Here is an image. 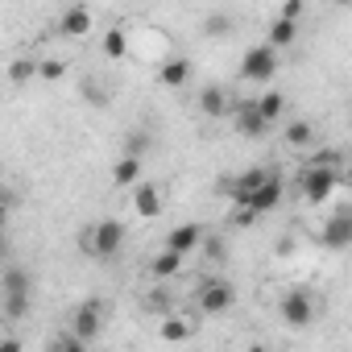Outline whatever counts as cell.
<instances>
[{"instance_id":"cell-1","label":"cell","mask_w":352,"mask_h":352,"mask_svg":"<svg viewBox=\"0 0 352 352\" xmlns=\"http://www.w3.org/2000/svg\"><path fill=\"white\" fill-rule=\"evenodd\" d=\"M79 249L96 261H112L120 249H124V224L120 220H100V224H87L79 232Z\"/></svg>"},{"instance_id":"cell-2","label":"cell","mask_w":352,"mask_h":352,"mask_svg":"<svg viewBox=\"0 0 352 352\" xmlns=\"http://www.w3.org/2000/svg\"><path fill=\"white\" fill-rule=\"evenodd\" d=\"M30 290H34V278L25 265H5L0 274V311L9 319H21L30 311Z\"/></svg>"},{"instance_id":"cell-3","label":"cell","mask_w":352,"mask_h":352,"mask_svg":"<svg viewBox=\"0 0 352 352\" xmlns=\"http://www.w3.org/2000/svg\"><path fill=\"white\" fill-rule=\"evenodd\" d=\"M232 302H236V286L224 282V278H208V282L195 290V307H199L204 315H224V311H232Z\"/></svg>"},{"instance_id":"cell-4","label":"cell","mask_w":352,"mask_h":352,"mask_svg":"<svg viewBox=\"0 0 352 352\" xmlns=\"http://www.w3.org/2000/svg\"><path fill=\"white\" fill-rule=\"evenodd\" d=\"M274 75H278V50H270L265 42H261V46H249L245 58H241V79L265 83V79H274Z\"/></svg>"},{"instance_id":"cell-5","label":"cell","mask_w":352,"mask_h":352,"mask_svg":"<svg viewBox=\"0 0 352 352\" xmlns=\"http://www.w3.org/2000/svg\"><path fill=\"white\" fill-rule=\"evenodd\" d=\"M340 183H344V174H336V170H311V166H307L302 179H298V191H302L307 204H327Z\"/></svg>"},{"instance_id":"cell-6","label":"cell","mask_w":352,"mask_h":352,"mask_svg":"<svg viewBox=\"0 0 352 352\" xmlns=\"http://www.w3.org/2000/svg\"><path fill=\"white\" fill-rule=\"evenodd\" d=\"M100 327H104V307H100V298L79 302L75 315H71V336H75L79 344H91V340L100 336Z\"/></svg>"},{"instance_id":"cell-7","label":"cell","mask_w":352,"mask_h":352,"mask_svg":"<svg viewBox=\"0 0 352 352\" xmlns=\"http://www.w3.org/2000/svg\"><path fill=\"white\" fill-rule=\"evenodd\" d=\"M278 315H282L286 327H307L315 319V302H311L307 290H286L282 302H278Z\"/></svg>"},{"instance_id":"cell-8","label":"cell","mask_w":352,"mask_h":352,"mask_svg":"<svg viewBox=\"0 0 352 352\" xmlns=\"http://www.w3.org/2000/svg\"><path fill=\"white\" fill-rule=\"evenodd\" d=\"M270 174H274L270 166H249V170H241V174H236L232 183H224V191H228L232 208H245V199H249V195H253L265 179H270Z\"/></svg>"},{"instance_id":"cell-9","label":"cell","mask_w":352,"mask_h":352,"mask_svg":"<svg viewBox=\"0 0 352 352\" xmlns=\"http://www.w3.org/2000/svg\"><path fill=\"white\" fill-rule=\"evenodd\" d=\"M282 195H286V187H282V179H278V174H270V179H265V183H261V187H257V191H253L249 199H245V208H241V212H249V216L257 220V216H265V212H274V208L282 204Z\"/></svg>"},{"instance_id":"cell-10","label":"cell","mask_w":352,"mask_h":352,"mask_svg":"<svg viewBox=\"0 0 352 352\" xmlns=\"http://www.w3.org/2000/svg\"><path fill=\"white\" fill-rule=\"evenodd\" d=\"M319 245L331 253H344L352 245V212H336L323 228H319Z\"/></svg>"},{"instance_id":"cell-11","label":"cell","mask_w":352,"mask_h":352,"mask_svg":"<svg viewBox=\"0 0 352 352\" xmlns=\"http://www.w3.org/2000/svg\"><path fill=\"white\" fill-rule=\"evenodd\" d=\"M199 245H204V224H174V228L166 232V245H162V249L179 253V257H191Z\"/></svg>"},{"instance_id":"cell-12","label":"cell","mask_w":352,"mask_h":352,"mask_svg":"<svg viewBox=\"0 0 352 352\" xmlns=\"http://www.w3.org/2000/svg\"><path fill=\"white\" fill-rule=\"evenodd\" d=\"M232 120H236V133H241V137H249V141H257V137H265V133H270V124L261 120V112H257V104H253V100L236 104V108H232Z\"/></svg>"},{"instance_id":"cell-13","label":"cell","mask_w":352,"mask_h":352,"mask_svg":"<svg viewBox=\"0 0 352 352\" xmlns=\"http://www.w3.org/2000/svg\"><path fill=\"white\" fill-rule=\"evenodd\" d=\"M83 34H91V9L71 5V9L58 17V38H83Z\"/></svg>"},{"instance_id":"cell-14","label":"cell","mask_w":352,"mask_h":352,"mask_svg":"<svg viewBox=\"0 0 352 352\" xmlns=\"http://www.w3.org/2000/svg\"><path fill=\"white\" fill-rule=\"evenodd\" d=\"M133 208H137V216L153 220V216L162 212V187H157V183H137V187H133Z\"/></svg>"},{"instance_id":"cell-15","label":"cell","mask_w":352,"mask_h":352,"mask_svg":"<svg viewBox=\"0 0 352 352\" xmlns=\"http://www.w3.org/2000/svg\"><path fill=\"white\" fill-rule=\"evenodd\" d=\"M157 79H162V87H170V91L187 87V83H191V58H166L162 71H157Z\"/></svg>"},{"instance_id":"cell-16","label":"cell","mask_w":352,"mask_h":352,"mask_svg":"<svg viewBox=\"0 0 352 352\" xmlns=\"http://www.w3.org/2000/svg\"><path fill=\"white\" fill-rule=\"evenodd\" d=\"M187 265V257H179V253H170V249H157L153 257H149V278L153 282H166V278H174Z\"/></svg>"},{"instance_id":"cell-17","label":"cell","mask_w":352,"mask_h":352,"mask_svg":"<svg viewBox=\"0 0 352 352\" xmlns=\"http://www.w3.org/2000/svg\"><path fill=\"white\" fill-rule=\"evenodd\" d=\"M228 108H232V96H228L220 83H208V87L199 91V112H204V116H224Z\"/></svg>"},{"instance_id":"cell-18","label":"cell","mask_w":352,"mask_h":352,"mask_svg":"<svg viewBox=\"0 0 352 352\" xmlns=\"http://www.w3.org/2000/svg\"><path fill=\"white\" fill-rule=\"evenodd\" d=\"M157 336H162L166 344H183V340H191V336H195V323H191V319H183V315H166V319L157 323Z\"/></svg>"},{"instance_id":"cell-19","label":"cell","mask_w":352,"mask_h":352,"mask_svg":"<svg viewBox=\"0 0 352 352\" xmlns=\"http://www.w3.org/2000/svg\"><path fill=\"white\" fill-rule=\"evenodd\" d=\"M344 149H327V145H315L311 149V157H307V166L311 170H336V174H344Z\"/></svg>"},{"instance_id":"cell-20","label":"cell","mask_w":352,"mask_h":352,"mask_svg":"<svg viewBox=\"0 0 352 352\" xmlns=\"http://www.w3.org/2000/svg\"><path fill=\"white\" fill-rule=\"evenodd\" d=\"M315 124L311 120H286V145L290 149H311L315 145Z\"/></svg>"},{"instance_id":"cell-21","label":"cell","mask_w":352,"mask_h":352,"mask_svg":"<svg viewBox=\"0 0 352 352\" xmlns=\"http://www.w3.org/2000/svg\"><path fill=\"white\" fill-rule=\"evenodd\" d=\"M257 104V112H261V120L265 124H274V120H282L286 116V96L282 91H265L261 100H253Z\"/></svg>"},{"instance_id":"cell-22","label":"cell","mask_w":352,"mask_h":352,"mask_svg":"<svg viewBox=\"0 0 352 352\" xmlns=\"http://www.w3.org/2000/svg\"><path fill=\"white\" fill-rule=\"evenodd\" d=\"M112 183H116V187H137V183H141V162H137V157H120V162L112 166Z\"/></svg>"},{"instance_id":"cell-23","label":"cell","mask_w":352,"mask_h":352,"mask_svg":"<svg viewBox=\"0 0 352 352\" xmlns=\"http://www.w3.org/2000/svg\"><path fill=\"white\" fill-rule=\"evenodd\" d=\"M145 311H149V315H157V319L174 315V294H170L166 286H153V290L145 294Z\"/></svg>"},{"instance_id":"cell-24","label":"cell","mask_w":352,"mask_h":352,"mask_svg":"<svg viewBox=\"0 0 352 352\" xmlns=\"http://www.w3.org/2000/svg\"><path fill=\"white\" fill-rule=\"evenodd\" d=\"M124 54H129V34H124L120 25H112V30L104 34V58L116 63V58H124Z\"/></svg>"},{"instance_id":"cell-25","label":"cell","mask_w":352,"mask_h":352,"mask_svg":"<svg viewBox=\"0 0 352 352\" xmlns=\"http://www.w3.org/2000/svg\"><path fill=\"white\" fill-rule=\"evenodd\" d=\"M294 38H298V25H290V21H274V25H270L265 46H270V50H282V46H290Z\"/></svg>"},{"instance_id":"cell-26","label":"cell","mask_w":352,"mask_h":352,"mask_svg":"<svg viewBox=\"0 0 352 352\" xmlns=\"http://www.w3.org/2000/svg\"><path fill=\"white\" fill-rule=\"evenodd\" d=\"M30 79H38V63L34 58H13L9 63V83H30Z\"/></svg>"},{"instance_id":"cell-27","label":"cell","mask_w":352,"mask_h":352,"mask_svg":"<svg viewBox=\"0 0 352 352\" xmlns=\"http://www.w3.org/2000/svg\"><path fill=\"white\" fill-rule=\"evenodd\" d=\"M204 34L208 38H228L232 34V17L228 13H208L204 17Z\"/></svg>"},{"instance_id":"cell-28","label":"cell","mask_w":352,"mask_h":352,"mask_svg":"<svg viewBox=\"0 0 352 352\" xmlns=\"http://www.w3.org/2000/svg\"><path fill=\"white\" fill-rule=\"evenodd\" d=\"M153 145V137H145V133H129V141H124V157H137L141 162V153Z\"/></svg>"},{"instance_id":"cell-29","label":"cell","mask_w":352,"mask_h":352,"mask_svg":"<svg viewBox=\"0 0 352 352\" xmlns=\"http://www.w3.org/2000/svg\"><path fill=\"white\" fill-rule=\"evenodd\" d=\"M63 75H67V63H58V58H42V63H38V79H50V83H54V79H63Z\"/></svg>"},{"instance_id":"cell-30","label":"cell","mask_w":352,"mask_h":352,"mask_svg":"<svg viewBox=\"0 0 352 352\" xmlns=\"http://www.w3.org/2000/svg\"><path fill=\"white\" fill-rule=\"evenodd\" d=\"M212 261H224V253H228V245H224V236H212V232H204V245H199Z\"/></svg>"},{"instance_id":"cell-31","label":"cell","mask_w":352,"mask_h":352,"mask_svg":"<svg viewBox=\"0 0 352 352\" xmlns=\"http://www.w3.org/2000/svg\"><path fill=\"white\" fill-rule=\"evenodd\" d=\"M46 352H87V344H79V340H75V336L67 331V336H54Z\"/></svg>"},{"instance_id":"cell-32","label":"cell","mask_w":352,"mask_h":352,"mask_svg":"<svg viewBox=\"0 0 352 352\" xmlns=\"http://www.w3.org/2000/svg\"><path fill=\"white\" fill-rule=\"evenodd\" d=\"M83 96H87L96 108H104V104H108V91H104V83H100V79H83Z\"/></svg>"},{"instance_id":"cell-33","label":"cell","mask_w":352,"mask_h":352,"mask_svg":"<svg viewBox=\"0 0 352 352\" xmlns=\"http://www.w3.org/2000/svg\"><path fill=\"white\" fill-rule=\"evenodd\" d=\"M307 13V5L302 0H286V5L278 9V21H290V25H298V17Z\"/></svg>"},{"instance_id":"cell-34","label":"cell","mask_w":352,"mask_h":352,"mask_svg":"<svg viewBox=\"0 0 352 352\" xmlns=\"http://www.w3.org/2000/svg\"><path fill=\"white\" fill-rule=\"evenodd\" d=\"M0 352H21V340L17 336H5V340H0Z\"/></svg>"},{"instance_id":"cell-35","label":"cell","mask_w":352,"mask_h":352,"mask_svg":"<svg viewBox=\"0 0 352 352\" xmlns=\"http://www.w3.org/2000/svg\"><path fill=\"white\" fill-rule=\"evenodd\" d=\"M9 261V236H0V265Z\"/></svg>"},{"instance_id":"cell-36","label":"cell","mask_w":352,"mask_h":352,"mask_svg":"<svg viewBox=\"0 0 352 352\" xmlns=\"http://www.w3.org/2000/svg\"><path fill=\"white\" fill-rule=\"evenodd\" d=\"M5 228H9V208H0V236H5Z\"/></svg>"},{"instance_id":"cell-37","label":"cell","mask_w":352,"mask_h":352,"mask_svg":"<svg viewBox=\"0 0 352 352\" xmlns=\"http://www.w3.org/2000/svg\"><path fill=\"white\" fill-rule=\"evenodd\" d=\"M249 352H270V348H265V344H253V348H249Z\"/></svg>"}]
</instances>
